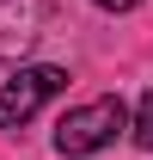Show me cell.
Masks as SVG:
<instances>
[{
	"instance_id": "obj_1",
	"label": "cell",
	"mask_w": 153,
	"mask_h": 160,
	"mask_svg": "<svg viewBox=\"0 0 153 160\" xmlns=\"http://www.w3.org/2000/svg\"><path fill=\"white\" fill-rule=\"evenodd\" d=\"M123 123H129L123 99H86V105H74V111L55 123V154L61 160H86V154H98V148H110Z\"/></svg>"
},
{
	"instance_id": "obj_2",
	"label": "cell",
	"mask_w": 153,
	"mask_h": 160,
	"mask_svg": "<svg viewBox=\"0 0 153 160\" xmlns=\"http://www.w3.org/2000/svg\"><path fill=\"white\" fill-rule=\"evenodd\" d=\"M61 86H67V68H19V74L0 86V129H19V123H31L43 111V105L55 99Z\"/></svg>"
},
{
	"instance_id": "obj_3",
	"label": "cell",
	"mask_w": 153,
	"mask_h": 160,
	"mask_svg": "<svg viewBox=\"0 0 153 160\" xmlns=\"http://www.w3.org/2000/svg\"><path fill=\"white\" fill-rule=\"evenodd\" d=\"M43 25V0H0V62H19L37 43Z\"/></svg>"
},
{
	"instance_id": "obj_4",
	"label": "cell",
	"mask_w": 153,
	"mask_h": 160,
	"mask_svg": "<svg viewBox=\"0 0 153 160\" xmlns=\"http://www.w3.org/2000/svg\"><path fill=\"white\" fill-rule=\"evenodd\" d=\"M135 148H153V92L141 99V111H135Z\"/></svg>"
},
{
	"instance_id": "obj_5",
	"label": "cell",
	"mask_w": 153,
	"mask_h": 160,
	"mask_svg": "<svg viewBox=\"0 0 153 160\" xmlns=\"http://www.w3.org/2000/svg\"><path fill=\"white\" fill-rule=\"evenodd\" d=\"M92 6H104V12H135L141 0H92Z\"/></svg>"
}]
</instances>
